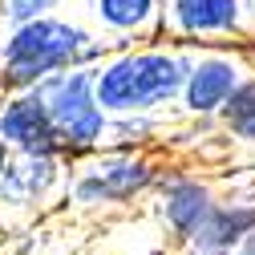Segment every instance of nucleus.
Instances as JSON below:
<instances>
[{
	"label": "nucleus",
	"instance_id": "obj_11",
	"mask_svg": "<svg viewBox=\"0 0 255 255\" xmlns=\"http://www.w3.org/2000/svg\"><path fill=\"white\" fill-rule=\"evenodd\" d=\"M85 12H89V24L118 49V45L158 41L162 0H89Z\"/></svg>",
	"mask_w": 255,
	"mask_h": 255
},
{
	"label": "nucleus",
	"instance_id": "obj_2",
	"mask_svg": "<svg viewBox=\"0 0 255 255\" xmlns=\"http://www.w3.org/2000/svg\"><path fill=\"white\" fill-rule=\"evenodd\" d=\"M93 73V98L98 106L118 114H170L186 73V45L174 41H138L110 49Z\"/></svg>",
	"mask_w": 255,
	"mask_h": 255
},
{
	"label": "nucleus",
	"instance_id": "obj_7",
	"mask_svg": "<svg viewBox=\"0 0 255 255\" xmlns=\"http://www.w3.org/2000/svg\"><path fill=\"white\" fill-rule=\"evenodd\" d=\"M69 158L61 154H8L0 166V211L37 215L49 203L65 199Z\"/></svg>",
	"mask_w": 255,
	"mask_h": 255
},
{
	"label": "nucleus",
	"instance_id": "obj_14",
	"mask_svg": "<svg viewBox=\"0 0 255 255\" xmlns=\"http://www.w3.org/2000/svg\"><path fill=\"white\" fill-rule=\"evenodd\" d=\"M57 8H61V0H0V28L37 20V16L57 12Z\"/></svg>",
	"mask_w": 255,
	"mask_h": 255
},
{
	"label": "nucleus",
	"instance_id": "obj_16",
	"mask_svg": "<svg viewBox=\"0 0 255 255\" xmlns=\"http://www.w3.org/2000/svg\"><path fill=\"white\" fill-rule=\"evenodd\" d=\"M247 49H251V61H255V37H251V41H247Z\"/></svg>",
	"mask_w": 255,
	"mask_h": 255
},
{
	"label": "nucleus",
	"instance_id": "obj_19",
	"mask_svg": "<svg viewBox=\"0 0 255 255\" xmlns=\"http://www.w3.org/2000/svg\"><path fill=\"white\" fill-rule=\"evenodd\" d=\"M61 4H65V0H61Z\"/></svg>",
	"mask_w": 255,
	"mask_h": 255
},
{
	"label": "nucleus",
	"instance_id": "obj_4",
	"mask_svg": "<svg viewBox=\"0 0 255 255\" xmlns=\"http://www.w3.org/2000/svg\"><path fill=\"white\" fill-rule=\"evenodd\" d=\"M41 102L53 118V130H57V150L61 158H77L93 154L106 146L110 134V114L98 106L93 98V73L89 69H65V73H53L37 85Z\"/></svg>",
	"mask_w": 255,
	"mask_h": 255
},
{
	"label": "nucleus",
	"instance_id": "obj_9",
	"mask_svg": "<svg viewBox=\"0 0 255 255\" xmlns=\"http://www.w3.org/2000/svg\"><path fill=\"white\" fill-rule=\"evenodd\" d=\"M0 146L8 154H61L53 118L37 89L0 93Z\"/></svg>",
	"mask_w": 255,
	"mask_h": 255
},
{
	"label": "nucleus",
	"instance_id": "obj_6",
	"mask_svg": "<svg viewBox=\"0 0 255 255\" xmlns=\"http://www.w3.org/2000/svg\"><path fill=\"white\" fill-rule=\"evenodd\" d=\"M158 37L174 45H235L251 41L247 0H162Z\"/></svg>",
	"mask_w": 255,
	"mask_h": 255
},
{
	"label": "nucleus",
	"instance_id": "obj_12",
	"mask_svg": "<svg viewBox=\"0 0 255 255\" xmlns=\"http://www.w3.org/2000/svg\"><path fill=\"white\" fill-rule=\"evenodd\" d=\"M170 126V114H118L110 118L106 146L114 150H154Z\"/></svg>",
	"mask_w": 255,
	"mask_h": 255
},
{
	"label": "nucleus",
	"instance_id": "obj_5",
	"mask_svg": "<svg viewBox=\"0 0 255 255\" xmlns=\"http://www.w3.org/2000/svg\"><path fill=\"white\" fill-rule=\"evenodd\" d=\"M255 73L247 41L235 45H186V73L174 110L186 122H215L227 98Z\"/></svg>",
	"mask_w": 255,
	"mask_h": 255
},
{
	"label": "nucleus",
	"instance_id": "obj_10",
	"mask_svg": "<svg viewBox=\"0 0 255 255\" xmlns=\"http://www.w3.org/2000/svg\"><path fill=\"white\" fill-rule=\"evenodd\" d=\"M251 227H255V195H227V199L219 195L207 219L174 247V255H235Z\"/></svg>",
	"mask_w": 255,
	"mask_h": 255
},
{
	"label": "nucleus",
	"instance_id": "obj_13",
	"mask_svg": "<svg viewBox=\"0 0 255 255\" xmlns=\"http://www.w3.org/2000/svg\"><path fill=\"white\" fill-rule=\"evenodd\" d=\"M215 126H219V134L227 142L255 146V73L227 98V106L215 114Z\"/></svg>",
	"mask_w": 255,
	"mask_h": 255
},
{
	"label": "nucleus",
	"instance_id": "obj_17",
	"mask_svg": "<svg viewBox=\"0 0 255 255\" xmlns=\"http://www.w3.org/2000/svg\"><path fill=\"white\" fill-rule=\"evenodd\" d=\"M4 158H8V150H4V146H0V166H4Z\"/></svg>",
	"mask_w": 255,
	"mask_h": 255
},
{
	"label": "nucleus",
	"instance_id": "obj_1",
	"mask_svg": "<svg viewBox=\"0 0 255 255\" xmlns=\"http://www.w3.org/2000/svg\"><path fill=\"white\" fill-rule=\"evenodd\" d=\"M114 45L81 16L45 12L12 28H0V89H37L65 69H93Z\"/></svg>",
	"mask_w": 255,
	"mask_h": 255
},
{
	"label": "nucleus",
	"instance_id": "obj_15",
	"mask_svg": "<svg viewBox=\"0 0 255 255\" xmlns=\"http://www.w3.org/2000/svg\"><path fill=\"white\" fill-rule=\"evenodd\" d=\"M235 255H255V227L243 235V243H239V251H235Z\"/></svg>",
	"mask_w": 255,
	"mask_h": 255
},
{
	"label": "nucleus",
	"instance_id": "obj_18",
	"mask_svg": "<svg viewBox=\"0 0 255 255\" xmlns=\"http://www.w3.org/2000/svg\"><path fill=\"white\" fill-rule=\"evenodd\" d=\"M146 255H162V251H146Z\"/></svg>",
	"mask_w": 255,
	"mask_h": 255
},
{
	"label": "nucleus",
	"instance_id": "obj_20",
	"mask_svg": "<svg viewBox=\"0 0 255 255\" xmlns=\"http://www.w3.org/2000/svg\"><path fill=\"white\" fill-rule=\"evenodd\" d=\"M0 93H4V89H0Z\"/></svg>",
	"mask_w": 255,
	"mask_h": 255
},
{
	"label": "nucleus",
	"instance_id": "obj_3",
	"mask_svg": "<svg viewBox=\"0 0 255 255\" xmlns=\"http://www.w3.org/2000/svg\"><path fill=\"white\" fill-rule=\"evenodd\" d=\"M166 162L154 150H114L102 146L77 162H69L65 203L81 215H114L150 199Z\"/></svg>",
	"mask_w": 255,
	"mask_h": 255
},
{
	"label": "nucleus",
	"instance_id": "obj_8",
	"mask_svg": "<svg viewBox=\"0 0 255 255\" xmlns=\"http://www.w3.org/2000/svg\"><path fill=\"white\" fill-rule=\"evenodd\" d=\"M219 190L207 174L199 170H162L158 186L150 190V207H154V219L162 235L178 247L190 231L207 219V211L215 207Z\"/></svg>",
	"mask_w": 255,
	"mask_h": 255
}]
</instances>
